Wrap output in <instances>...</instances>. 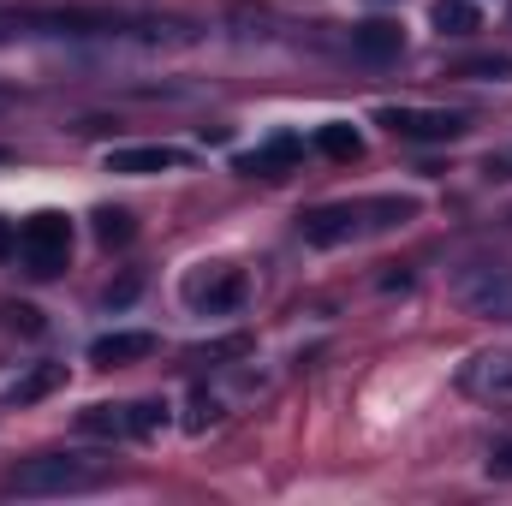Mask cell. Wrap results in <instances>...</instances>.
<instances>
[{
	"instance_id": "obj_18",
	"label": "cell",
	"mask_w": 512,
	"mask_h": 506,
	"mask_svg": "<svg viewBox=\"0 0 512 506\" xmlns=\"http://www.w3.org/2000/svg\"><path fill=\"white\" fill-rule=\"evenodd\" d=\"M167 399H137L131 405V435H155V429H167Z\"/></svg>"
},
{
	"instance_id": "obj_7",
	"label": "cell",
	"mask_w": 512,
	"mask_h": 506,
	"mask_svg": "<svg viewBox=\"0 0 512 506\" xmlns=\"http://www.w3.org/2000/svg\"><path fill=\"white\" fill-rule=\"evenodd\" d=\"M459 387L477 399H512V352H477L459 370Z\"/></svg>"
},
{
	"instance_id": "obj_24",
	"label": "cell",
	"mask_w": 512,
	"mask_h": 506,
	"mask_svg": "<svg viewBox=\"0 0 512 506\" xmlns=\"http://www.w3.org/2000/svg\"><path fill=\"white\" fill-rule=\"evenodd\" d=\"M6 161H12V149H6V143H0V167H6Z\"/></svg>"
},
{
	"instance_id": "obj_9",
	"label": "cell",
	"mask_w": 512,
	"mask_h": 506,
	"mask_svg": "<svg viewBox=\"0 0 512 506\" xmlns=\"http://www.w3.org/2000/svg\"><path fill=\"white\" fill-rule=\"evenodd\" d=\"M167 167H185V149H173V143H137V149H114L108 155V173H167Z\"/></svg>"
},
{
	"instance_id": "obj_15",
	"label": "cell",
	"mask_w": 512,
	"mask_h": 506,
	"mask_svg": "<svg viewBox=\"0 0 512 506\" xmlns=\"http://www.w3.org/2000/svg\"><path fill=\"white\" fill-rule=\"evenodd\" d=\"M316 149H322L328 161H358V155H364V137H358L352 126H340V120H334V126L316 131Z\"/></svg>"
},
{
	"instance_id": "obj_13",
	"label": "cell",
	"mask_w": 512,
	"mask_h": 506,
	"mask_svg": "<svg viewBox=\"0 0 512 506\" xmlns=\"http://www.w3.org/2000/svg\"><path fill=\"white\" fill-rule=\"evenodd\" d=\"M60 381H66V364H36V370H24V376L6 387V405H36V399H48Z\"/></svg>"
},
{
	"instance_id": "obj_14",
	"label": "cell",
	"mask_w": 512,
	"mask_h": 506,
	"mask_svg": "<svg viewBox=\"0 0 512 506\" xmlns=\"http://www.w3.org/2000/svg\"><path fill=\"white\" fill-rule=\"evenodd\" d=\"M429 24H435L441 36H471V30L483 24V12H477L471 0H435V12H429Z\"/></svg>"
},
{
	"instance_id": "obj_4",
	"label": "cell",
	"mask_w": 512,
	"mask_h": 506,
	"mask_svg": "<svg viewBox=\"0 0 512 506\" xmlns=\"http://www.w3.org/2000/svg\"><path fill=\"white\" fill-rule=\"evenodd\" d=\"M453 298L471 310V316H495L512 322V268L507 262H471L453 274Z\"/></svg>"
},
{
	"instance_id": "obj_8",
	"label": "cell",
	"mask_w": 512,
	"mask_h": 506,
	"mask_svg": "<svg viewBox=\"0 0 512 506\" xmlns=\"http://www.w3.org/2000/svg\"><path fill=\"white\" fill-rule=\"evenodd\" d=\"M352 54H358V60H370V66H387V60H399V54H405V30H399L393 18H370V24H358V30H352Z\"/></svg>"
},
{
	"instance_id": "obj_17",
	"label": "cell",
	"mask_w": 512,
	"mask_h": 506,
	"mask_svg": "<svg viewBox=\"0 0 512 506\" xmlns=\"http://www.w3.org/2000/svg\"><path fill=\"white\" fill-rule=\"evenodd\" d=\"M90 221H96V239H102V245H131V233H137L126 209H96Z\"/></svg>"
},
{
	"instance_id": "obj_25",
	"label": "cell",
	"mask_w": 512,
	"mask_h": 506,
	"mask_svg": "<svg viewBox=\"0 0 512 506\" xmlns=\"http://www.w3.org/2000/svg\"><path fill=\"white\" fill-rule=\"evenodd\" d=\"M376 6H387V0H376Z\"/></svg>"
},
{
	"instance_id": "obj_16",
	"label": "cell",
	"mask_w": 512,
	"mask_h": 506,
	"mask_svg": "<svg viewBox=\"0 0 512 506\" xmlns=\"http://www.w3.org/2000/svg\"><path fill=\"white\" fill-rule=\"evenodd\" d=\"M453 78H483V84H507V78H512V54H483V60H465V66H453Z\"/></svg>"
},
{
	"instance_id": "obj_11",
	"label": "cell",
	"mask_w": 512,
	"mask_h": 506,
	"mask_svg": "<svg viewBox=\"0 0 512 506\" xmlns=\"http://www.w3.org/2000/svg\"><path fill=\"white\" fill-rule=\"evenodd\" d=\"M143 358H155V334H102V340H90V364H102V370L143 364Z\"/></svg>"
},
{
	"instance_id": "obj_10",
	"label": "cell",
	"mask_w": 512,
	"mask_h": 506,
	"mask_svg": "<svg viewBox=\"0 0 512 506\" xmlns=\"http://www.w3.org/2000/svg\"><path fill=\"white\" fill-rule=\"evenodd\" d=\"M298 155H304L298 137H274V143H262L251 155H239V173H251V179H280V173L298 167Z\"/></svg>"
},
{
	"instance_id": "obj_6",
	"label": "cell",
	"mask_w": 512,
	"mask_h": 506,
	"mask_svg": "<svg viewBox=\"0 0 512 506\" xmlns=\"http://www.w3.org/2000/svg\"><path fill=\"white\" fill-rule=\"evenodd\" d=\"M382 126L393 137H417V143H447L465 131V114L453 108H382Z\"/></svg>"
},
{
	"instance_id": "obj_12",
	"label": "cell",
	"mask_w": 512,
	"mask_h": 506,
	"mask_svg": "<svg viewBox=\"0 0 512 506\" xmlns=\"http://www.w3.org/2000/svg\"><path fill=\"white\" fill-rule=\"evenodd\" d=\"M78 435L131 441V405H90V411H78Z\"/></svg>"
},
{
	"instance_id": "obj_22",
	"label": "cell",
	"mask_w": 512,
	"mask_h": 506,
	"mask_svg": "<svg viewBox=\"0 0 512 506\" xmlns=\"http://www.w3.org/2000/svg\"><path fill=\"white\" fill-rule=\"evenodd\" d=\"M137 298V280H120V286H108V304H131Z\"/></svg>"
},
{
	"instance_id": "obj_26",
	"label": "cell",
	"mask_w": 512,
	"mask_h": 506,
	"mask_svg": "<svg viewBox=\"0 0 512 506\" xmlns=\"http://www.w3.org/2000/svg\"><path fill=\"white\" fill-rule=\"evenodd\" d=\"M0 102H6V96H0Z\"/></svg>"
},
{
	"instance_id": "obj_20",
	"label": "cell",
	"mask_w": 512,
	"mask_h": 506,
	"mask_svg": "<svg viewBox=\"0 0 512 506\" xmlns=\"http://www.w3.org/2000/svg\"><path fill=\"white\" fill-rule=\"evenodd\" d=\"M215 417H221V399H215V393H197V399H191V417H185V429H209Z\"/></svg>"
},
{
	"instance_id": "obj_5",
	"label": "cell",
	"mask_w": 512,
	"mask_h": 506,
	"mask_svg": "<svg viewBox=\"0 0 512 506\" xmlns=\"http://www.w3.org/2000/svg\"><path fill=\"white\" fill-rule=\"evenodd\" d=\"M185 304L203 310V316H227V310L245 304V274L227 268V262H209V268H197V274L185 280Z\"/></svg>"
},
{
	"instance_id": "obj_19",
	"label": "cell",
	"mask_w": 512,
	"mask_h": 506,
	"mask_svg": "<svg viewBox=\"0 0 512 506\" xmlns=\"http://www.w3.org/2000/svg\"><path fill=\"white\" fill-rule=\"evenodd\" d=\"M0 322L12 334H42V310L36 304H0Z\"/></svg>"
},
{
	"instance_id": "obj_2",
	"label": "cell",
	"mask_w": 512,
	"mask_h": 506,
	"mask_svg": "<svg viewBox=\"0 0 512 506\" xmlns=\"http://www.w3.org/2000/svg\"><path fill=\"white\" fill-rule=\"evenodd\" d=\"M108 471L78 459V453H48V459H24L12 477H6V495H24V501H42V495H84L96 489Z\"/></svg>"
},
{
	"instance_id": "obj_21",
	"label": "cell",
	"mask_w": 512,
	"mask_h": 506,
	"mask_svg": "<svg viewBox=\"0 0 512 506\" xmlns=\"http://www.w3.org/2000/svg\"><path fill=\"white\" fill-rule=\"evenodd\" d=\"M489 477H501V483L512 477V441H501V447L489 453Z\"/></svg>"
},
{
	"instance_id": "obj_1",
	"label": "cell",
	"mask_w": 512,
	"mask_h": 506,
	"mask_svg": "<svg viewBox=\"0 0 512 506\" xmlns=\"http://www.w3.org/2000/svg\"><path fill=\"white\" fill-rule=\"evenodd\" d=\"M411 215H417V203H411V197L328 203V209H310V215L298 221V233H304V245H316V251H334V245H346V239H364V233H387V227H405Z\"/></svg>"
},
{
	"instance_id": "obj_3",
	"label": "cell",
	"mask_w": 512,
	"mask_h": 506,
	"mask_svg": "<svg viewBox=\"0 0 512 506\" xmlns=\"http://www.w3.org/2000/svg\"><path fill=\"white\" fill-rule=\"evenodd\" d=\"M18 256H24V274L54 280V274L66 268V256H72V221L54 215V209L30 215V221L18 227Z\"/></svg>"
},
{
	"instance_id": "obj_23",
	"label": "cell",
	"mask_w": 512,
	"mask_h": 506,
	"mask_svg": "<svg viewBox=\"0 0 512 506\" xmlns=\"http://www.w3.org/2000/svg\"><path fill=\"white\" fill-rule=\"evenodd\" d=\"M0 256H18V227L0 221Z\"/></svg>"
}]
</instances>
